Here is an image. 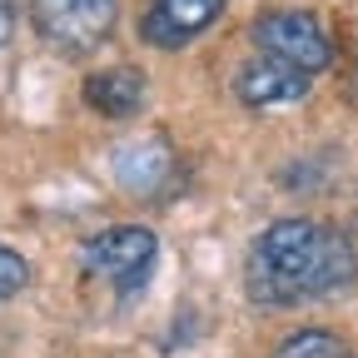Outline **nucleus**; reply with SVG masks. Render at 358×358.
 Wrapping results in <instances>:
<instances>
[{
	"instance_id": "9",
	"label": "nucleus",
	"mask_w": 358,
	"mask_h": 358,
	"mask_svg": "<svg viewBox=\"0 0 358 358\" xmlns=\"http://www.w3.org/2000/svg\"><path fill=\"white\" fill-rule=\"evenodd\" d=\"M274 358H358V353L329 329H299L274 348Z\"/></svg>"
},
{
	"instance_id": "10",
	"label": "nucleus",
	"mask_w": 358,
	"mask_h": 358,
	"mask_svg": "<svg viewBox=\"0 0 358 358\" xmlns=\"http://www.w3.org/2000/svg\"><path fill=\"white\" fill-rule=\"evenodd\" d=\"M25 284H30V264H25V254L10 249V244H0V303L15 299Z\"/></svg>"
},
{
	"instance_id": "2",
	"label": "nucleus",
	"mask_w": 358,
	"mask_h": 358,
	"mask_svg": "<svg viewBox=\"0 0 358 358\" xmlns=\"http://www.w3.org/2000/svg\"><path fill=\"white\" fill-rule=\"evenodd\" d=\"M30 20L45 45L65 55H90L115 35L120 0H30Z\"/></svg>"
},
{
	"instance_id": "4",
	"label": "nucleus",
	"mask_w": 358,
	"mask_h": 358,
	"mask_svg": "<svg viewBox=\"0 0 358 358\" xmlns=\"http://www.w3.org/2000/svg\"><path fill=\"white\" fill-rule=\"evenodd\" d=\"M254 45L264 55L303 70V75H319V70L334 65V40L319 25V15H308V10H268V15H259Z\"/></svg>"
},
{
	"instance_id": "1",
	"label": "nucleus",
	"mask_w": 358,
	"mask_h": 358,
	"mask_svg": "<svg viewBox=\"0 0 358 358\" xmlns=\"http://www.w3.org/2000/svg\"><path fill=\"white\" fill-rule=\"evenodd\" d=\"M353 279H358L353 239L319 219H274L244 259V289L264 308L329 299Z\"/></svg>"
},
{
	"instance_id": "5",
	"label": "nucleus",
	"mask_w": 358,
	"mask_h": 358,
	"mask_svg": "<svg viewBox=\"0 0 358 358\" xmlns=\"http://www.w3.org/2000/svg\"><path fill=\"white\" fill-rule=\"evenodd\" d=\"M115 179H120V189L129 194H140V199H159L174 189V179H179V159L164 140H134L115 155Z\"/></svg>"
},
{
	"instance_id": "7",
	"label": "nucleus",
	"mask_w": 358,
	"mask_h": 358,
	"mask_svg": "<svg viewBox=\"0 0 358 358\" xmlns=\"http://www.w3.org/2000/svg\"><path fill=\"white\" fill-rule=\"evenodd\" d=\"M308 80H313V75H303V70H294V65H284V60H274V55H259V60H249V65L234 75V95H239L249 110L294 105V100L308 95Z\"/></svg>"
},
{
	"instance_id": "3",
	"label": "nucleus",
	"mask_w": 358,
	"mask_h": 358,
	"mask_svg": "<svg viewBox=\"0 0 358 358\" xmlns=\"http://www.w3.org/2000/svg\"><path fill=\"white\" fill-rule=\"evenodd\" d=\"M155 254H159V239L150 229H140V224H115V229L95 234L80 249V264H85V274L110 279L120 294H134L150 279Z\"/></svg>"
},
{
	"instance_id": "6",
	"label": "nucleus",
	"mask_w": 358,
	"mask_h": 358,
	"mask_svg": "<svg viewBox=\"0 0 358 358\" xmlns=\"http://www.w3.org/2000/svg\"><path fill=\"white\" fill-rule=\"evenodd\" d=\"M219 15H224V0H150L140 30L159 50H179V45L199 40Z\"/></svg>"
},
{
	"instance_id": "8",
	"label": "nucleus",
	"mask_w": 358,
	"mask_h": 358,
	"mask_svg": "<svg viewBox=\"0 0 358 358\" xmlns=\"http://www.w3.org/2000/svg\"><path fill=\"white\" fill-rule=\"evenodd\" d=\"M85 105L100 110L110 120H124L145 105V75L134 65H110V70H95L85 80Z\"/></svg>"
},
{
	"instance_id": "11",
	"label": "nucleus",
	"mask_w": 358,
	"mask_h": 358,
	"mask_svg": "<svg viewBox=\"0 0 358 358\" xmlns=\"http://www.w3.org/2000/svg\"><path fill=\"white\" fill-rule=\"evenodd\" d=\"M10 30H15V10H10V0H0V45L10 40Z\"/></svg>"
}]
</instances>
